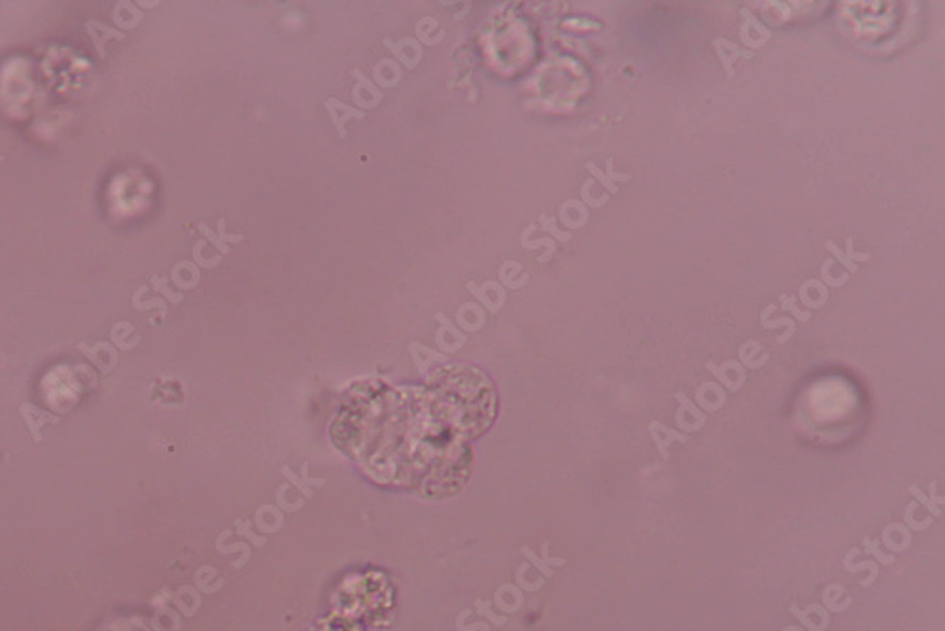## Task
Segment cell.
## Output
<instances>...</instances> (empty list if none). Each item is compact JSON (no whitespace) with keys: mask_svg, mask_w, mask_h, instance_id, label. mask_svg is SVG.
<instances>
[{"mask_svg":"<svg viewBox=\"0 0 945 631\" xmlns=\"http://www.w3.org/2000/svg\"><path fill=\"white\" fill-rule=\"evenodd\" d=\"M133 307H135L136 310H142V312H144V310H150V308H159L161 316H165L166 314V305L161 301V299H155V301H142L140 289H138L135 293V297H133Z\"/></svg>","mask_w":945,"mask_h":631,"instance_id":"obj_14","label":"cell"},{"mask_svg":"<svg viewBox=\"0 0 945 631\" xmlns=\"http://www.w3.org/2000/svg\"><path fill=\"white\" fill-rule=\"evenodd\" d=\"M127 335H135V327L129 321H119L112 327V343L121 350H133L125 341V336Z\"/></svg>","mask_w":945,"mask_h":631,"instance_id":"obj_11","label":"cell"},{"mask_svg":"<svg viewBox=\"0 0 945 631\" xmlns=\"http://www.w3.org/2000/svg\"><path fill=\"white\" fill-rule=\"evenodd\" d=\"M166 280L161 276H152V286H154L155 291H159L161 295H165L166 299H171L172 302H180L182 301V295H178V293H172L171 289L165 286Z\"/></svg>","mask_w":945,"mask_h":631,"instance_id":"obj_16","label":"cell"},{"mask_svg":"<svg viewBox=\"0 0 945 631\" xmlns=\"http://www.w3.org/2000/svg\"><path fill=\"white\" fill-rule=\"evenodd\" d=\"M845 594L843 586H836V596H832V584L827 586L824 592H822V603H824V607L830 611V613H841L847 607H850V597H847V601L838 603V597H841Z\"/></svg>","mask_w":945,"mask_h":631,"instance_id":"obj_10","label":"cell"},{"mask_svg":"<svg viewBox=\"0 0 945 631\" xmlns=\"http://www.w3.org/2000/svg\"><path fill=\"white\" fill-rule=\"evenodd\" d=\"M791 613L794 614V616H796V618L800 620V622H802V624L805 625V627H807V631H822L821 627H819V625H817L815 622H813V620H811L810 616H807V613H805V611H802V608H800V607H796V605H792V607H791Z\"/></svg>","mask_w":945,"mask_h":631,"instance_id":"obj_17","label":"cell"},{"mask_svg":"<svg viewBox=\"0 0 945 631\" xmlns=\"http://www.w3.org/2000/svg\"><path fill=\"white\" fill-rule=\"evenodd\" d=\"M21 416H23L25 424L29 427L30 435L35 439L36 443H42V431L46 425H59L61 418L59 416H55L51 412H46V410H42V408L35 407V405H30V403H23L21 405Z\"/></svg>","mask_w":945,"mask_h":631,"instance_id":"obj_2","label":"cell"},{"mask_svg":"<svg viewBox=\"0 0 945 631\" xmlns=\"http://www.w3.org/2000/svg\"><path fill=\"white\" fill-rule=\"evenodd\" d=\"M112 19L114 25L118 27V30L121 29H135L140 25V21L144 19V12L138 10L136 4L129 2V0H123V2H116V6H114L112 12Z\"/></svg>","mask_w":945,"mask_h":631,"instance_id":"obj_4","label":"cell"},{"mask_svg":"<svg viewBox=\"0 0 945 631\" xmlns=\"http://www.w3.org/2000/svg\"><path fill=\"white\" fill-rule=\"evenodd\" d=\"M172 282L180 288H193L199 282V269L189 261H182L172 269Z\"/></svg>","mask_w":945,"mask_h":631,"instance_id":"obj_9","label":"cell"},{"mask_svg":"<svg viewBox=\"0 0 945 631\" xmlns=\"http://www.w3.org/2000/svg\"><path fill=\"white\" fill-rule=\"evenodd\" d=\"M649 431H650V436H652V441H654L656 448H658V452H660L662 461L669 460V454H668L669 444L677 443V441H681V443H686V441H688V436L681 435L679 431H673V429H669V427H664V425L656 424V422H654V424L649 425Z\"/></svg>","mask_w":945,"mask_h":631,"instance_id":"obj_5","label":"cell"},{"mask_svg":"<svg viewBox=\"0 0 945 631\" xmlns=\"http://www.w3.org/2000/svg\"><path fill=\"white\" fill-rule=\"evenodd\" d=\"M864 550H866V554L875 556L877 561L883 563V565H892V563H894V556H889L879 550V541H874V539L866 537L864 539Z\"/></svg>","mask_w":945,"mask_h":631,"instance_id":"obj_12","label":"cell"},{"mask_svg":"<svg viewBox=\"0 0 945 631\" xmlns=\"http://www.w3.org/2000/svg\"><path fill=\"white\" fill-rule=\"evenodd\" d=\"M325 108H327V112H329L331 119H333V125L337 127L339 135H341V136H344V133H346V130H344V123H346L350 118H354V119L365 118V116H363V112L355 110V108L346 106L344 102L337 101V99H329V101L325 102Z\"/></svg>","mask_w":945,"mask_h":631,"instance_id":"obj_6","label":"cell"},{"mask_svg":"<svg viewBox=\"0 0 945 631\" xmlns=\"http://www.w3.org/2000/svg\"><path fill=\"white\" fill-rule=\"evenodd\" d=\"M928 490H930V496H925L919 488H917L915 484H911L910 486V494L911 496H915V499L921 503L922 507H927V510L932 516H941V510H939V505H944L945 499L944 497H938V480H932L930 486H928Z\"/></svg>","mask_w":945,"mask_h":631,"instance_id":"obj_7","label":"cell"},{"mask_svg":"<svg viewBox=\"0 0 945 631\" xmlns=\"http://www.w3.org/2000/svg\"><path fill=\"white\" fill-rule=\"evenodd\" d=\"M858 552H860V550H858V549H850L849 554L845 556V560H843L845 571H849V572H858V571H864V569H868V571H870V577L866 578V580H864L862 584H860V586H864V588H868V586L874 584L875 580H877V577H879V567H877V563H874V561H862V563H853V558H855V556H857Z\"/></svg>","mask_w":945,"mask_h":631,"instance_id":"obj_8","label":"cell"},{"mask_svg":"<svg viewBox=\"0 0 945 631\" xmlns=\"http://www.w3.org/2000/svg\"><path fill=\"white\" fill-rule=\"evenodd\" d=\"M197 227H199V231H201L202 236H205V238H208V240L212 242L214 248H218V250H219V254H229V246H227V244H225V242L219 240V236L216 235V233H214V231H210V227H208L207 223H199V225H197Z\"/></svg>","mask_w":945,"mask_h":631,"instance_id":"obj_15","label":"cell"},{"mask_svg":"<svg viewBox=\"0 0 945 631\" xmlns=\"http://www.w3.org/2000/svg\"><path fill=\"white\" fill-rule=\"evenodd\" d=\"M87 32L91 36V40H93V46L97 49V54L101 59H106V49H104V44L108 40H123L125 35L121 30L114 29V27H106L101 21H97V19H89L87 23Z\"/></svg>","mask_w":945,"mask_h":631,"instance_id":"obj_3","label":"cell"},{"mask_svg":"<svg viewBox=\"0 0 945 631\" xmlns=\"http://www.w3.org/2000/svg\"><path fill=\"white\" fill-rule=\"evenodd\" d=\"M78 350H80L93 365L99 367V371H101L102 374L112 372V369L116 367V363H118V352H116V348H114L112 344L99 343L94 344V346H89V344L85 343H80L78 344Z\"/></svg>","mask_w":945,"mask_h":631,"instance_id":"obj_1","label":"cell"},{"mask_svg":"<svg viewBox=\"0 0 945 631\" xmlns=\"http://www.w3.org/2000/svg\"><path fill=\"white\" fill-rule=\"evenodd\" d=\"M0 161H4V155H0Z\"/></svg>","mask_w":945,"mask_h":631,"instance_id":"obj_19","label":"cell"},{"mask_svg":"<svg viewBox=\"0 0 945 631\" xmlns=\"http://www.w3.org/2000/svg\"><path fill=\"white\" fill-rule=\"evenodd\" d=\"M915 508H917V503H915V501L910 503V505H908V507H906V510H904L906 527H908V529H915V531L928 529V527H930V525H932V518H927V520H922V522H917V520L913 518V510H915Z\"/></svg>","mask_w":945,"mask_h":631,"instance_id":"obj_13","label":"cell"},{"mask_svg":"<svg viewBox=\"0 0 945 631\" xmlns=\"http://www.w3.org/2000/svg\"><path fill=\"white\" fill-rule=\"evenodd\" d=\"M218 236H219V240L225 242V244H227V242H240V240H243V236H240V235H225V219H219Z\"/></svg>","mask_w":945,"mask_h":631,"instance_id":"obj_18","label":"cell"}]
</instances>
